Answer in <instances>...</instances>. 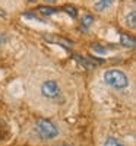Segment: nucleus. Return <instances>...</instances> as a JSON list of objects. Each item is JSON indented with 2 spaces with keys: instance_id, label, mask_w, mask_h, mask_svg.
<instances>
[{
  "instance_id": "13",
  "label": "nucleus",
  "mask_w": 136,
  "mask_h": 146,
  "mask_svg": "<svg viewBox=\"0 0 136 146\" xmlns=\"http://www.w3.org/2000/svg\"><path fill=\"white\" fill-rule=\"evenodd\" d=\"M7 40H9L7 34H6L5 31H2V29H0V47H3V45L7 42Z\"/></svg>"
},
{
  "instance_id": "11",
  "label": "nucleus",
  "mask_w": 136,
  "mask_h": 146,
  "mask_svg": "<svg viewBox=\"0 0 136 146\" xmlns=\"http://www.w3.org/2000/svg\"><path fill=\"white\" fill-rule=\"evenodd\" d=\"M103 146H126L125 143H123L120 139H117V137H114V136H108L105 140H104V143H103Z\"/></svg>"
},
{
  "instance_id": "1",
  "label": "nucleus",
  "mask_w": 136,
  "mask_h": 146,
  "mask_svg": "<svg viewBox=\"0 0 136 146\" xmlns=\"http://www.w3.org/2000/svg\"><path fill=\"white\" fill-rule=\"evenodd\" d=\"M103 82L116 91H125L130 86V79L121 69H108L103 73Z\"/></svg>"
},
{
  "instance_id": "14",
  "label": "nucleus",
  "mask_w": 136,
  "mask_h": 146,
  "mask_svg": "<svg viewBox=\"0 0 136 146\" xmlns=\"http://www.w3.org/2000/svg\"><path fill=\"white\" fill-rule=\"evenodd\" d=\"M63 10H65V12H67L69 15H72V18H76V15H78V13H76V10H75V7H73V6H66Z\"/></svg>"
},
{
  "instance_id": "15",
  "label": "nucleus",
  "mask_w": 136,
  "mask_h": 146,
  "mask_svg": "<svg viewBox=\"0 0 136 146\" xmlns=\"http://www.w3.org/2000/svg\"><path fill=\"white\" fill-rule=\"evenodd\" d=\"M44 2H47V3H56L57 0H44Z\"/></svg>"
},
{
  "instance_id": "16",
  "label": "nucleus",
  "mask_w": 136,
  "mask_h": 146,
  "mask_svg": "<svg viewBox=\"0 0 136 146\" xmlns=\"http://www.w3.org/2000/svg\"><path fill=\"white\" fill-rule=\"evenodd\" d=\"M56 146H72V145H67V143H61V145H56Z\"/></svg>"
},
{
  "instance_id": "4",
  "label": "nucleus",
  "mask_w": 136,
  "mask_h": 146,
  "mask_svg": "<svg viewBox=\"0 0 136 146\" xmlns=\"http://www.w3.org/2000/svg\"><path fill=\"white\" fill-rule=\"evenodd\" d=\"M44 38L47 41H50L51 44H56V45H61L63 48H69L72 45V41H67L61 36H56V35H44Z\"/></svg>"
},
{
  "instance_id": "2",
  "label": "nucleus",
  "mask_w": 136,
  "mask_h": 146,
  "mask_svg": "<svg viewBox=\"0 0 136 146\" xmlns=\"http://www.w3.org/2000/svg\"><path fill=\"white\" fill-rule=\"evenodd\" d=\"M34 129H35V133L43 140H53L60 135L59 127L48 118H38L35 121Z\"/></svg>"
},
{
  "instance_id": "12",
  "label": "nucleus",
  "mask_w": 136,
  "mask_h": 146,
  "mask_svg": "<svg viewBox=\"0 0 136 146\" xmlns=\"http://www.w3.org/2000/svg\"><path fill=\"white\" fill-rule=\"evenodd\" d=\"M91 50L94 53H97V54H100V56H105L107 54V48L103 47V45H100V44H92L91 45Z\"/></svg>"
},
{
  "instance_id": "9",
  "label": "nucleus",
  "mask_w": 136,
  "mask_h": 146,
  "mask_svg": "<svg viewBox=\"0 0 136 146\" xmlns=\"http://www.w3.org/2000/svg\"><path fill=\"white\" fill-rule=\"evenodd\" d=\"M125 23L129 27V28H135L136 27V12L135 10H130L129 13L126 15V18H125Z\"/></svg>"
},
{
  "instance_id": "7",
  "label": "nucleus",
  "mask_w": 136,
  "mask_h": 146,
  "mask_svg": "<svg viewBox=\"0 0 136 146\" xmlns=\"http://www.w3.org/2000/svg\"><path fill=\"white\" fill-rule=\"evenodd\" d=\"M113 3H114V0H98L94 5V9H95V12H104L108 7H111Z\"/></svg>"
},
{
  "instance_id": "17",
  "label": "nucleus",
  "mask_w": 136,
  "mask_h": 146,
  "mask_svg": "<svg viewBox=\"0 0 136 146\" xmlns=\"http://www.w3.org/2000/svg\"><path fill=\"white\" fill-rule=\"evenodd\" d=\"M28 3H37V0H27Z\"/></svg>"
},
{
  "instance_id": "3",
  "label": "nucleus",
  "mask_w": 136,
  "mask_h": 146,
  "mask_svg": "<svg viewBox=\"0 0 136 146\" xmlns=\"http://www.w3.org/2000/svg\"><path fill=\"white\" fill-rule=\"evenodd\" d=\"M40 94L44 96L45 100H51V101H57L59 98L63 100L61 88H60V85L54 79H45L40 85Z\"/></svg>"
},
{
  "instance_id": "5",
  "label": "nucleus",
  "mask_w": 136,
  "mask_h": 146,
  "mask_svg": "<svg viewBox=\"0 0 136 146\" xmlns=\"http://www.w3.org/2000/svg\"><path fill=\"white\" fill-rule=\"evenodd\" d=\"M73 58H75L81 66H83L85 69H89V70L95 69V63L92 62V60H89V58L82 57V56H79V54H73Z\"/></svg>"
},
{
  "instance_id": "6",
  "label": "nucleus",
  "mask_w": 136,
  "mask_h": 146,
  "mask_svg": "<svg viewBox=\"0 0 136 146\" xmlns=\"http://www.w3.org/2000/svg\"><path fill=\"white\" fill-rule=\"evenodd\" d=\"M120 44L123 47H126V48H133L135 44H136V41H135L133 36H130L127 34H121L120 35Z\"/></svg>"
},
{
  "instance_id": "8",
  "label": "nucleus",
  "mask_w": 136,
  "mask_h": 146,
  "mask_svg": "<svg viewBox=\"0 0 136 146\" xmlns=\"http://www.w3.org/2000/svg\"><path fill=\"white\" fill-rule=\"evenodd\" d=\"M94 16L92 15H89V13H86V15H83L82 16V19H81V28L82 29H89L91 28V25H92V23H94Z\"/></svg>"
},
{
  "instance_id": "10",
  "label": "nucleus",
  "mask_w": 136,
  "mask_h": 146,
  "mask_svg": "<svg viewBox=\"0 0 136 146\" xmlns=\"http://www.w3.org/2000/svg\"><path fill=\"white\" fill-rule=\"evenodd\" d=\"M61 9H57V7H48V6H40L38 7V12L41 15L44 16H51L54 13H57V12H60Z\"/></svg>"
}]
</instances>
